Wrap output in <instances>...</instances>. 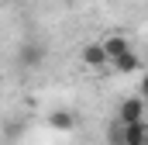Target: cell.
<instances>
[{
	"label": "cell",
	"instance_id": "6da1fadb",
	"mask_svg": "<svg viewBox=\"0 0 148 145\" xmlns=\"http://www.w3.org/2000/svg\"><path fill=\"white\" fill-rule=\"evenodd\" d=\"M117 121H121V124L145 121V100H141V97H127V100H121V107H117Z\"/></svg>",
	"mask_w": 148,
	"mask_h": 145
},
{
	"label": "cell",
	"instance_id": "7a4b0ae2",
	"mask_svg": "<svg viewBox=\"0 0 148 145\" xmlns=\"http://www.w3.org/2000/svg\"><path fill=\"white\" fill-rule=\"evenodd\" d=\"M45 55H48V48H45L41 41H24V45H21V52H17L21 66H28V69L41 66V62H45Z\"/></svg>",
	"mask_w": 148,
	"mask_h": 145
},
{
	"label": "cell",
	"instance_id": "3957f363",
	"mask_svg": "<svg viewBox=\"0 0 148 145\" xmlns=\"http://www.w3.org/2000/svg\"><path fill=\"white\" fill-rule=\"evenodd\" d=\"M83 62H86L90 69H103V66H110V59H107V52H103V41H90V45H83Z\"/></svg>",
	"mask_w": 148,
	"mask_h": 145
},
{
	"label": "cell",
	"instance_id": "277c9868",
	"mask_svg": "<svg viewBox=\"0 0 148 145\" xmlns=\"http://www.w3.org/2000/svg\"><path fill=\"white\" fill-rule=\"evenodd\" d=\"M124 145H148V121L124 124Z\"/></svg>",
	"mask_w": 148,
	"mask_h": 145
},
{
	"label": "cell",
	"instance_id": "5b68a950",
	"mask_svg": "<svg viewBox=\"0 0 148 145\" xmlns=\"http://www.w3.org/2000/svg\"><path fill=\"white\" fill-rule=\"evenodd\" d=\"M48 128H55V131H73L76 128V114L66 110V107L52 110V114H48Z\"/></svg>",
	"mask_w": 148,
	"mask_h": 145
},
{
	"label": "cell",
	"instance_id": "8992f818",
	"mask_svg": "<svg viewBox=\"0 0 148 145\" xmlns=\"http://www.w3.org/2000/svg\"><path fill=\"white\" fill-rule=\"evenodd\" d=\"M103 52H107V59H117V55H124V52H131V45H127V38L124 35H110V38H103Z\"/></svg>",
	"mask_w": 148,
	"mask_h": 145
},
{
	"label": "cell",
	"instance_id": "52a82bcc",
	"mask_svg": "<svg viewBox=\"0 0 148 145\" xmlns=\"http://www.w3.org/2000/svg\"><path fill=\"white\" fill-rule=\"evenodd\" d=\"M138 66H141V59H138L134 52H124V55H117V59L110 62V69H114V72H134Z\"/></svg>",
	"mask_w": 148,
	"mask_h": 145
},
{
	"label": "cell",
	"instance_id": "ba28073f",
	"mask_svg": "<svg viewBox=\"0 0 148 145\" xmlns=\"http://www.w3.org/2000/svg\"><path fill=\"white\" fill-rule=\"evenodd\" d=\"M107 145H124V124H121L117 117L107 124Z\"/></svg>",
	"mask_w": 148,
	"mask_h": 145
},
{
	"label": "cell",
	"instance_id": "9c48e42d",
	"mask_svg": "<svg viewBox=\"0 0 148 145\" xmlns=\"http://www.w3.org/2000/svg\"><path fill=\"white\" fill-rule=\"evenodd\" d=\"M141 100H145V104H148V72H145V76H141Z\"/></svg>",
	"mask_w": 148,
	"mask_h": 145
}]
</instances>
